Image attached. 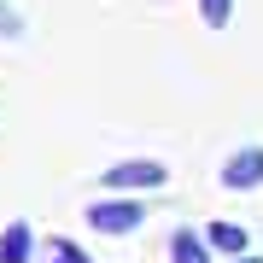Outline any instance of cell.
Wrapping results in <instances>:
<instances>
[{
    "label": "cell",
    "mask_w": 263,
    "mask_h": 263,
    "mask_svg": "<svg viewBox=\"0 0 263 263\" xmlns=\"http://www.w3.org/2000/svg\"><path fill=\"white\" fill-rule=\"evenodd\" d=\"M141 222H146V205L129 199V193H111V199L88 205V228H100V234H135Z\"/></svg>",
    "instance_id": "cell-1"
},
{
    "label": "cell",
    "mask_w": 263,
    "mask_h": 263,
    "mask_svg": "<svg viewBox=\"0 0 263 263\" xmlns=\"http://www.w3.org/2000/svg\"><path fill=\"white\" fill-rule=\"evenodd\" d=\"M105 187H111V193H152V187H164V181H170V170L158 164V158H123V164H111V170H105Z\"/></svg>",
    "instance_id": "cell-2"
},
{
    "label": "cell",
    "mask_w": 263,
    "mask_h": 263,
    "mask_svg": "<svg viewBox=\"0 0 263 263\" xmlns=\"http://www.w3.org/2000/svg\"><path fill=\"white\" fill-rule=\"evenodd\" d=\"M222 187H228V193L263 187V146H240V152H228V164H222Z\"/></svg>",
    "instance_id": "cell-3"
},
{
    "label": "cell",
    "mask_w": 263,
    "mask_h": 263,
    "mask_svg": "<svg viewBox=\"0 0 263 263\" xmlns=\"http://www.w3.org/2000/svg\"><path fill=\"white\" fill-rule=\"evenodd\" d=\"M199 240H205V252H222V257H246V246H252V234L240 222H211Z\"/></svg>",
    "instance_id": "cell-4"
},
{
    "label": "cell",
    "mask_w": 263,
    "mask_h": 263,
    "mask_svg": "<svg viewBox=\"0 0 263 263\" xmlns=\"http://www.w3.org/2000/svg\"><path fill=\"white\" fill-rule=\"evenodd\" d=\"M170 263H211L205 240L193 234V228H176V240H170Z\"/></svg>",
    "instance_id": "cell-5"
},
{
    "label": "cell",
    "mask_w": 263,
    "mask_h": 263,
    "mask_svg": "<svg viewBox=\"0 0 263 263\" xmlns=\"http://www.w3.org/2000/svg\"><path fill=\"white\" fill-rule=\"evenodd\" d=\"M0 263H29V222H12L0 234Z\"/></svg>",
    "instance_id": "cell-6"
},
{
    "label": "cell",
    "mask_w": 263,
    "mask_h": 263,
    "mask_svg": "<svg viewBox=\"0 0 263 263\" xmlns=\"http://www.w3.org/2000/svg\"><path fill=\"white\" fill-rule=\"evenodd\" d=\"M199 18H205L211 29H228V18H234V0H199Z\"/></svg>",
    "instance_id": "cell-7"
},
{
    "label": "cell",
    "mask_w": 263,
    "mask_h": 263,
    "mask_svg": "<svg viewBox=\"0 0 263 263\" xmlns=\"http://www.w3.org/2000/svg\"><path fill=\"white\" fill-rule=\"evenodd\" d=\"M0 35H24V18L6 6V0H0Z\"/></svg>",
    "instance_id": "cell-8"
},
{
    "label": "cell",
    "mask_w": 263,
    "mask_h": 263,
    "mask_svg": "<svg viewBox=\"0 0 263 263\" xmlns=\"http://www.w3.org/2000/svg\"><path fill=\"white\" fill-rule=\"evenodd\" d=\"M222 263H263V257H222Z\"/></svg>",
    "instance_id": "cell-9"
}]
</instances>
